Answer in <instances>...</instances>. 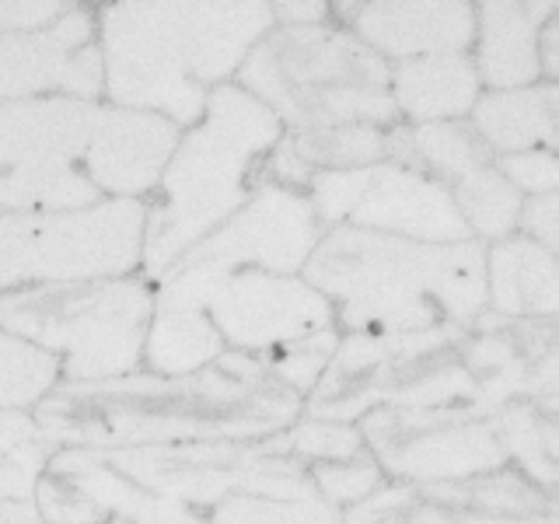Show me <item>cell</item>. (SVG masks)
I'll return each instance as SVG.
<instances>
[{
	"instance_id": "25",
	"label": "cell",
	"mask_w": 559,
	"mask_h": 524,
	"mask_svg": "<svg viewBox=\"0 0 559 524\" xmlns=\"http://www.w3.org/2000/svg\"><path fill=\"white\" fill-rule=\"evenodd\" d=\"M210 524H343L340 511H332L319 493L301 500H266L231 493L217 503Z\"/></svg>"
},
{
	"instance_id": "12",
	"label": "cell",
	"mask_w": 559,
	"mask_h": 524,
	"mask_svg": "<svg viewBox=\"0 0 559 524\" xmlns=\"http://www.w3.org/2000/svg\"><path fill=\"white\" fill-rule=\"evenodd\" d=\"M179 127L154 112L102 102L81 154V171L102 192V200L147 203L179 144Z\"/></svg>"
},
{
	"instance_id": "3",
	"label": "cell",
	"mask_w": 559,
	"mask_h": 524,
	"mask_svg": "<svg viewBox=\"0 0 559 524\" xmlns=\"http://www.w3.org/2000/svg\"><path fill=\"white\" fill-rule=\"evenodd\" d=\"M280 136L284 127L276 116L235 81L206 98L203 116L179 133L162 182L144 203L140 276L151 287L252 196Z\"/></svg>"
},
{
	"instance_id": "26",
	"label": "cell",
	"mask_w": 559,
	"mask_h": 524,
	"mask_svg": "<svg viewBox=\"0 0 559 524\" xmlns=\"http://www.w3.org/2000/svg\"><path fill=\"white\" fill-rule=\"evenodd\" d=\"M336 346H340L336 329H325V332H314V336H308V340H297L284 349H276V354L262 357L266 360V378L284 384L290 395H305L325 374V367H329L332 354H336Z\"/></svg>"
},
{
	"instance_id": "11",
	"label": "cell",
	"mask_w": 559,
	"mask_h": 524,
	"mask_svg": "<svg viewBox=\"0 0 559 524\" xmlns=\"http://www.w3.org/2000/svg\"><path fill=\"white\" fill-rule=\"evenodd\" d=\"M28 98L102 102V52L92 8L70 4L52 25L0 35V102Z\"/></svg>"
},
{
	"instance_id": "34",
	"label": "cell",
	"mask_w": 559,
	"mask_h": 524,
	"mask_svg": "<svg viewBox=\"0 0 559 524\" xmlns=\"http://www.w3.org/2000/svg\"><path fill=\"white\" fill-rule=\"evenodd\" d=\"M538 63H542V81L556 84V70H559V14H552L538 32Z\"/></svg>"
},
{
	"instance_id": "2",
	"label": "cell",
	"mask_w": 559,
	"mask_h": 524,
	"mask_svg": "<svg viewBox=\"0 0 559 524\" xmlns=\"http://www.w3.org/2000/svg\"><path fill=\"white\" fill-rule=\"evenodd\" d=\"M301 276L346 332L419 336L468 329L486 311V245H419L357 227H329Z\"/></svg>"
},
{
	"instance_id": "17",
	"label": "cell",
	"mask_w": 559,
	"mask_h": 524,
	"mask_svg": "<svg viewBox=\"0 0 559 524\" xmlns=\"http://www.w3.org/2000/svg\"><path fill=\"white\" fill-rule=\"evenodd\" d=\"M389 92L402 127H427V122L468 119L483 84L468 52H441V57L392 63Z\"/></svg>"
},
{
	"instance_id": "28",
	"label": "cell",
	"mask_w": 559,
	"mask_h": 524,
	"mask_svg": "<svg viewBox=\"0 0 559 524\" xmlns=\"http://www.w3.org/2000/svg\"><path fill=\"white\" fill-rule=\"evenodd\" d=\"M290 448L301 454V458H308L311 465L349 462L367 451L357 427L332 424V419H314V416H308L305 424L290 433Z\"/></svg>"
},
{
	"instance_id": "21",
	"label": "cell",
	"mask_w": 559,
	"mask_h": 524,
	"mask_svg": "<svg viewBox=\"0 0 559 524\" xmlns=\"http://www.w3.org/2000/svg\"><path fill=\"white\" fill-rule=\"evenodd\" d=\"M448 192L472 241L493 245L518 235V214L524 196L511 189V182L497 171V165L476 168L465 179L448 186Z\"/></svg>"
},
{
	"instance_id": "4",
	"label": "cell",
	"mask_w": 559,
	"mask_h": 524,
	"mask_svg": "<svg viewBox=\"0 0 559 524\" xmlns=\"http://www.w3.org/2000/svg\"><path fill=\"white\" fill-rule=\"evenodd\" d=\"M389 63L346 25H273L235 74L284 133L332 127H399Z\"/></svg>"
},
{
	"instance_id": "8",
	"label": "cell",
	"mask_w": 559,
	"mask_h": 524,
	"mask_svg": "<svg viewBox=\"0 0 559 524\" xmlns=\"http://www.w3.org/2000/svg\"><path fill=\"white\" fill-rule=\"evenodd\" d=\"M165 276H186L203 290L206 319L214 322L224 346L238 354L270 357L314 332L336 329L332 305L301 273L231 270L221 276H200L189 270H168Z\"/></svg>"
},
{
	"instance_id": "23",
	"label": "cell",
	"mask_w": 559,
	"mask_h": 524,
	"mask_svg": "<svg viewBox=\"0 0 559 524\" xmlns=\"http://www.w3.org/2000/svg\"><path fill=\"white\" fill-rule=\"evenodd\" d=\"M284 140L311 171H349L389 162V130L381 127H332L284 133Z\"/></svg>"
},
{
	"instance_id": "22",
	"label": "cell",
	"mask_w": 559,
	"mask_h": 524,
	"mask_svg": "<svg viewBox=\"0 0 559 524\" xmlns=\"http://www.w3.org/2000/svg\"><path fill=\"white\" fill-rule=\"evenodd\" d=\"M60 389V360L0 329V413H28Z\"/></svg>"
},
{
	"instance_id": "29",
	"label": "cell",
	"mask_w": 559,
	"mask_h": 524,
	"mask_svg": "<svg viewBox=\"0 0 559 524\" xmlns=\"http://www.w3.org/2000/svg\"><path fill=\"white\" fill-rule=\"evenodd\" d=\"M35 503H39L43 524H109V517H105L74 483H70L67 476H60V472H49V468L39 479Z\"/></svg>"
},
{
	"instance_id": "19",
	"label": "cell",
	"mask_w": 559,
	"mask_h": 524,
	"mask_svg": "<svg viewBox=\"0 0 559 524\" xmlns=\"http://www.w3.org/2000/svg\"><path fill=\"white\" fill-rule=\"evenodd\" d=\"M468 127L479 133L493 157L521 151H556L559 87L538 81L514 92H483L472 105Z\"/></svg>"
},
{
	"instance_id": "30",
	"label": "cell",
	"mask_w": 559,
	"mask_h": 524,
	"mask_svg": "<svg viewBox=\"0 0 559 524\" xmlns=\"http://www.w3.org/2000/svg\"><path fill=\"white\" fill-rule=\"evenodd\" d=\"M497 171L511 182L521 196H549L559 186V162L556 151H521V154H503L493 157Z\"/></svg>"
},
{
	"instance_id": "20",
	"label": "cell",
	"mask_w": 559,
	"mask_h": 524,
	"mask_svg": "<svg viewBox=\"0 0 559 524\" xmlns=\"http://www.w3.org/2000/svg\"><path fill=\"white\" fill-rule=\"evenodd\" d=\"M98 200L102 192L87 182L78 162L39 165L0 179V214H57V210H81Z\"/></svg>"
},
{
	"instance_id": "10",
	"label": "cell",
	"mask_w": 559,
	"mask_h": 524,
	"mask_svg": "<svg viewBox=\"0 0 559 524\" xmlns=\"http://www.w3.org/2000/svg\"><path fill=\"white\" fill-rule=\"evenodd\" d=\"M389 430H378L371 424L360 427L364 448H371V458H378L381 472H392L395 479L413 483H437V479H479L486 472H497L507 462V444L497 427L483 419H462L441 413L427 416L419 424L416 413H374Z\"/></svg>"
},
{
	"instance_id": "6",
	"label": "cell",
	"mask_w": 559,
	"mask_h": 524,
	"mask_svg": "<svg viewBox=\"0 0 559 524\" xmlns=\"http://www.w3.org/2000/svg\"><path fill=\"white\" fill-rule=\"evenodd\" d=\"M147 206L98 200L57 214H0V294L140 273Z\"/></svg>"
},
{
	"instance_id": "31",
	"label": "cell",
	"mask_w": 559,
	"mask_h": 524,
	"mask_svg": "<svg viewBox=\"0 0 559 524\" xmlns=\"http://www.w3.org/2000/svg\"><path fill=\"white\" fill-rule=\"evenodd\" d=\"M518 235L542 245V249L556 252V241H559V200H556V192H549V196H524L521 214H518Z\"/></svg>"
},
{
	"instance_id": "7",
	"label": "cell",
	"mask_w": 559,
	"mask_h": 524,
	"mask_svg": "<svg viewBox=\"0 0 559 524\" xmlns=\"http://www.w3.org/2000/svg\"><path fill=\"white\" fill-rule=\"evenodd\" d=\"M305 196L322 231L357 227V231L419 245L468 241L451 192L430 175L399 162H378L349 171H314Z\"/></svg>"
},
{
	"instance_id": "5",
	"label": "cell",
	"mask_w": 559,
	"mask_h": 524,
	"mask_svg": "<svg viewBox=\"0 0 559 524\" xmlns=\"http://www.w3.org/2000/svg\"><path fill=\"white\" fill-rule=\"evenodd\" d=\"M154 287L144 276L0 294V329L60 360L67 384H109L144 367Z\"/></svg>"
},
{
	"instance_id": "15",
	"label": "cell",
	"mask_w": 559,
	"mask_h": 524,
	"mask_svg": "<svg viewBox=\"0 0 559 524\" xmlns=\"http://www.w3.org/2000/svg\"><path fill=\"white\" fill-rule=\"evenodd\" d=\"M559 4H514V0H489L476 4V35H472V67H476L483 92H514L542 81L538 32Z\"/></svg>"
},
{
	"instance_id": "14",
	"label": "cell",
	"mask_w": 559,
	"mask_h": 524,
	"mask_svg": "<svg viewBox=\"0 0 559 524\" xmlns=\"http://www.w3.org/2000/svg\"><path fill=\"white\" fill-rule=\"evenodd\" d=\"M98 105L78 98L0 102V179L39 165H81Z\"/></svg>"
},
{
	"instance_id": "32",
	"label": "cell",
	"mask_w": 559,
	"mask_h": 524,
	"mask_svg": "<svg viewBox=\"0 0 559 524\" xmlns=\"http://www.w3.org/2000/svg\"><path fill=\"white\" fill-rule=\"evenodd\" d=\"M67 11L70 4H57V0H4L0 4V35L52 25Z\"/></svg>"
},
{
	"instance_id": "27",
	"label": "cell",
	"mask_w": 559,
	"mask_h": 524,
	"mask_svg": "<svg viewBox=\"0 0 559 524\" xmlns=\"http://www.w3.org/2000/svg\"><path fill=\"white\" fill-rule=\"evenodd\" d=\"M308 479L311 489L325 500L332 511L340 507H354L364 497H371L378 486H384V472L371 454H357L349 462H322V465H308Z\"/></svg>"
},
{
	"instance_id": "1",
	"label": "cell",
	"mask_w": 559,
	"mask_h": 524,
	"mask_svg": "<svg viewBox=\"0 0 559 524\" xmlns=\"http://www.w3.org/2000/svg\"><path fill=\"white\" fill-rule=\"evenodd\" d=\"M102 102L189 130L273 28L270 4H105L95 14Z\"/></svg>"
},
{
	"instance_id": "24",
	"label": "cell",
	"mask_w": 559,
	"mask_h": 524,
	"mask_svg": "<svg viewBox=\"0 0 559 524\" xmlns=\"http://www.w3.org/2000/svg\"><path fill=\"white\" fill-rule=\"evenodd\" d=\"M46 468L49 462L39 441L0 458V524H43L35 493H39Z\"/></svg>"
},
{
	"instance_id": "33",
	"label": "cell",
	"mask_w": 559,
	"mask_h": 524,
	"mask_svg": "<svg viewBox=\"0 0 559 524\" xmlns=\"http://www.w3.org/2000/svg\"><path fill=\"white\" fill-rule=\"evenodd\" d=\"M273 25H322L332 17V4H270Z\"/></svg>"
},
{
	"instance_id": "16",
	"label": "cell",
	"mask_w": 559,
	"mask_h": 524,
	"mask_svg": "<svg viewBox=\"0 0 559 524\" xmlns=\"http://www.w3.org/2000/svg\"><path fill=\"white\" fill-rule=\"evenodd\" d=\"M224 340L206 319L203 297L175 279L154 284V311L144 340V367L151 378L182 381L214 367L224 354Z\"/></svg>"
},
{
	"instance_id": "9",
	"label": "cell",
	"mask_w": 559,
	"mask_h": 524,
	"mask_svg": "<svg viewBox=\"0 0 559 524\" xmlns=\"http://www.w3.org/2000/svg\"><path fill=\"white\" fill-rule=\"evenodd\" d=\"M322 238L305 192L262 179L252 196L227 217L214 235L175 262L168 270H189L200 276H221L231 270H266L297 276ZM165 270V273H168Z\"/></svg>"
},
{
	"instance_id": "18",
	"label": "cell",
	"mask_w": 559,
	"mask_h": 524,
	"mask_svg": "<svg viewBox=\"0 0 559 524\" xmlns=\"http://www.w3.org/2000/svg\"><path fill=\"white\" fill-rule=\"evenodd\" d=\"M486 308L511 322H552L559 308L556 252L521 235L486 245Z\"/></svg>"
},
{
	"instance_id": "13",
	"label": "cell",
	"mask_w": 559,
	"mask_h": 524,
	"mask_svg": "<svg viewBox=\"0 0 559 524\" xmlns=\"http://www.w3.org/2000/svg\"><path fill=\"white\" fill-rule=\"evenodd\" d=\"M354 11L346 28L378 52L384 63H402L441 52H468L476 35V4L468 0H441V4H346Z\"/></svg>"
}]
</instances>
